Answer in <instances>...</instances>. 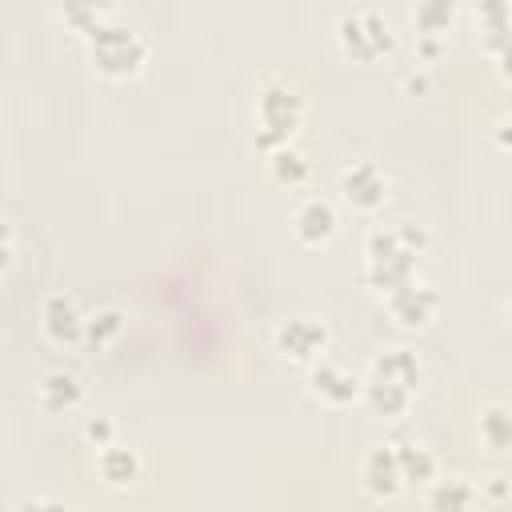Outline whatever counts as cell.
<instances>
[{"mask_svg": "<svg viewBox=\"0 0 512 512\" xmlns=\"http://www.w3.org/2000/svg\"><path fill=\"white\" fill-rule=\"evenodd\" d=\"M384 308L392 312V320L400 328H424L436 316V308H440V292L428 288V284H420V280H412V284L388 292L384 296Z\"/></svg>", "mask_w": 512, "mask_h": 512, "instance_id": "obj_13", "label": "cell"}, {"mask_svg": "<svg viewBox=\"0 0 512 512\" xmlns=\"http://www.w3.org/2000/svg\"><path fill=\"white\" fill-rule=\"evenodd\" d=\"M84 44H88V60L100 76H112V80H124V76H136L148 60V40L128 24L120 20L116 12H104L88 32H84Z\"/></svg>", "mask_w": 512, "mask_h": 512, "instance_id": "obj_4", "label": "cell"}, {"mask_svg": "<svg viewBox=\"0 0 512 512\" xmlns=\"http://www.w3.org/2000/svg\"><path fill=\"white\" fill-rule=\"evenodd\" d=\"M476 20H480V32H484V48L492 52L496 68L504 76H512V4L504 0H484L476 8Z\"/></svg>", "mask_w": 512, "mask_h": 512, "instance_id": "obj_12", "label": "cell"}, {"mask_svg": "<svg viewBox=\"0 0 512 512\" xmlns=\"http://www.w3.org/2000/svg\"><path fill=\"white\" fill-rule=\"evenodd\" d=\"M84 328H88V316H84V308H80V300L72 292H48L44 296V304H40V332L56 348L84 344Z\"/></svg>", "mask_w": 512, "mask_h": 512, "instance_id": "obj_8", "label": "cell"}, {"mask_svg": "<svg viewBox=\"0 0 512 512\" xmlns=\"http://www.w3.org/2000/svg\"><path fill=\"white\" fill-rule=\"evenodd\" d=\"M424 384V364L412 348H384L372 356L368 364V376H364V400L376 416H404L416 400Z\"/></svg>", "mask_w": 512, "mask_h": 512, "instance_id": "obj_2", "label": "cell"}, {"mask_svg": "<svg viewBox=\"0 0 512 512\" xmlns=\"http://www.w3.org/2000/svg\"><path fill=\"white\" fill-rule=\"evenodd\" d=\"M336 188H340V196H344L356 212H376V208H384V200H388V172H384L376 160L356 156V160H348V164L340 168Z\"/></svg>", "mask_w": 512, "mask_h": 512, "instance_id": "obj_7", "label": "cell"}, {"mask_svg": "<svg viewBox=\"0 0 512 512\" xmlns=\"http://www.w3.org/2000/svg\"><path fill=\"white\" fill-rule=\"evenodd\" d=\"M84 440L100 452V448H108V444H116V420L112 416H104V412H92V416H84Z\"/></svg>", "mask_w": 512, "mask_h": 512, "instance_id": "obj_22", "label": "cell"}, {"mask_svg": "<svg viewBox=\"0 0 512 512\" xmlns=\"http://www.w3.org/2000/svg\"><path fill=\"white\" fill-rule=\"evenodd\" d=\"M360 484L364 492H372L376 500H392L400 496L404 488V472H400V460H396V448L392 444H376L360 456Z\"/></svg>", "mask_w": 512, "mask_h": 512, "instance_id": "obj_11", "label": "cell"}, {"mask_svg": "<svg viewBox=\"0 0 512 512\" xmlns=\"http://www.w3.org/2000/svg\"><path fill=\"white\" fill-rule=\"evenodd\" d=\"M16 512H72V508L60 496H28V500H20Z\"/></svg>", "mask_w": 512, "mask_h": 512, "instance_id": "obj_23", "label": "cell"}, {"mask_svg": "<svg viewBox=\"0 0 512 512\" xmlns=\"http://www.w3.org/2000/svg\"><path fill=\"white\" fill-rule=\"evenodd\" d=\"M336 44H340L344 56H352L360 64H372V60L392 52L396 32H392V24L380 8H348L336 20Z\"/></svg>", "mask_w": 512, "mask_h": 512, "instance_id": "obj_5", "label": "cell"}, {"mask_svg": "<svg viewBox=\"0 0 512 512\" xmlns=\"http://www.w3.org/2000/svg\"><path fill=\"white\" fill-rule=\"evenodd\" d=\"M476 488L464 476H436L428 484V512H468Z\"/></svg>", "mask_w": 512, "mask_h": 512, "instance_id": "obj_18", "label": "cell"}, {"mask_svg": "<svg viewBox=\"0 0 512 512\" xmlns=\"http://www.w3.org/2000/svg\"><path fill=\"white\" fill-rule=\"evenodd\" d=\"M428 248V232L416 220H396L388 228H372L364 240V284L380 296L416 280V260Z\"/></svg>", "mask_w": 512, "mask_h": 512, "instance_id": "obj_1", "label": "cell"}, {"mask_svg": "<svg viewBox=\"0 0 512 512\" xmlns=\"http://www.w3.org/2000/svg\"><path fill=\"white\" fill-rule=\"evenodd\" d=\"M328 340H332V332H328V324L316 320V316H284V320L276 324V332H272L276 352H280L284 360L308 364V368H312L316 360H324Z\"/></svg>", "mask_w": 512, "mask_h": 512, "instance_id": "obj_6", "label": "cell"}, {"mask_svg": "<svg viewBox=\"0 0 512 512\" xmlns=\"http://www.w3.org/2000/svg\"><path fill=\"white\" fill-rule=\"evenodd\" d=\"M452 16H456L452 0H424V4L412 8V24H416V32H420V36H436V40L448 32Z\"/></svg>", "mask_w": 512, "mask_h": 512, "instance_id": "obj_20", "label": "cell"}, {"mask_svg": "<svg viewBox=\"0 0 512 512\" xmlns=\"http://www.w3.org/2000/svg\"><path fill=\"white\" fill-rule=\"evenodd\" d=\"M308 392H312L320 404H328V408H344V404H352L356 396H364V380H360L352 368L336 364V360H316V364L308 368Z\"/></svg>", "mask_w": 512, "mask_h": 512, "instance_id": "obj_9", "label": "cell"}, {"mask_svg": "<svg viewBox=\"0 0 512 512\" xmlns=\"http://www.w3.org/2000/svg\"><path fill=\"white\" fill-rule=\"evenodd\" d=\"M140 472H144V460H140V452L132 444H120L116 440V444H108V448L96 452V476L108 488H132L140 480Z\"/></svg>", "mask_w": 512, "mask_h": 512, "instance_id": "obj_15", "label": "cell"}, {"mask_svg": "<svg viewBox=\"0 0 512 512\" xmlns=\"http://www.w3.org/2000/svg\"><path fill=\"white\" fill-rule=\"evenodd\" d=\"M36 404H40L44 412H52V416H60V412H76V408L84 404V384H80V376L68 372V368H52V372H44L40 384H36Z\"/></svg>", "mask_w": 512, "mask_h": 512, "instance_id": "obj_14", "label": "cell"}, {"mask_svg": "<svg viewBox=\"0 0 512 512\" xmlns=\"http://www.w3.org/2000/svg\"><path fill=\"white\" fill-rule=\"evenodd\" d=\"M16 260V228H12V220L4 224V268Z\"/></svg>", "mask_w": 512, "mask_h": 512, "instance_id": "obj_25", "label": "cell"}, {"mask_svg": "<svg viewBox=\"0 0 512 512\" xmlns=\"http://www.w3.org/2000/svg\"><path fill=\"white\" fill-rule=\"evenodd\" d=\"M336 228H340L336 204H332L328 196H320V192H308V196L292 208V232H296V240L308 244V248L328 244V240L336 236Z\"/></svg>", "mask_w": 512, "mask_h": 512, "instance_id": "obj_10", "label": "cell"}, {"mask_svg": "<svg viewBox=\"0 0 512 512\" xmlns=\"http://www.w3.org/2000/svg\"><path fill=\"white\" fill-rule=\"evenodd\" d=\"M496 144L512 148V112H504V116L496 120Z\"/></svg>", "mask_w": 512, "mask_h": 512, "instance_id": "obj_24", "label": "cell"}, {"mask_svg": "<svg viewBox=\"0 0 512 512\" xmlns=\"http://www.w3.org/2000/svg\"><path fill=\"white\" fill-rule=\"evenodd\" d=\"M476 432L492 452H508L512 448V408L508 404H488L476 420Z\"/></svg>", "mask_w": 512, "mask_h": 512, "instance_id": "obj_19", "label": "cell"}, {"mask_svg": "<svg viewBox=\"0 0 512 512\" xmlns=\"http://www.w3.org/2000/svg\"><path fill=\"white\" fill-rule=\"evenodd\" d=\"M120 336H124V312L120 308H100V312L88 316V328H84V344L88 348H108Z\"/></svg>", "mask_w": 512, "mask_h": 512, "instance_id": "obj_21", "label": "cell"}, {"mask_svg": "<svg viewBox=\"0 0 512 512\" xmlns=\"http://www.w3.org/2000/svg\"><path fill=\"white\" fill-rule=\"evenodd\" d=\"M508 316H512V300H508Z\"/></svg>", "mask_w": 512, "mask_h": 512, "instance_id": "obj_26", "label": "cell"}, {"mask_svg": "<svg viewBox=\"0 0 512 512\" xmlns=\"http://www.w3.org/2000/svg\"><path fill=\"white\" fill-rule=\"evenodd\" d=\"M392 448H396V460H400L404 484H424V488H428V484L440 476L436 456H432L420 440H392Z\"/></svg>", "mask_w": 512, "mask_h": 512, "instance_id": "obj_17", "label": "cell"}, {"mask_svg": "<svg viewBox=\"0 0 512 512\" xmlns=\"http://www.w3.org/2000/svg\"><path fill=\"white\" fill-rule=\"evenodd\" d=\"M268 176H272L276 184H284V188H304V184L312 180V160H308L304 148L284 144V148L268 152Z\"/></svg>", "mask_w": 512, "mask_h": 512, "instance_id": "obj_16", "label": "cell"}, {"mask_svg": "<svg viewBox=\"0 0 512 512\" xmlns=\"http://www.w3.org/2000/svg\"><path fill=\"white\" fill-rule=\"evenodd\" d=\"M252 116H256V148L260 152H276V148L292 144V136H296L300 120H304V96L288 76L268 72L256 84Z\"/></svg>", "mask_w": 512, "mask_h": 512, "instance_id": "obj_3", "label": "cell"}]
</instances>
